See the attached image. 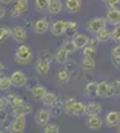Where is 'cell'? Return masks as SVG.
Masks as SVG:
<instances>
[{
  "mask_svg": "<svg viewBox=\"0 0 120 133\" xmlns=\"http://www.w3.org/2000/svg\"><path fill=\"white\" fill-rule=\"evenodd\" d=\"M111 84H112V87L115 88V91H116V93H120V79L112 80V81H111Z\"/></svg>",
  "mask_w": 120,
  "mask_h": 133,
  "instance_id": "b9f144b4",
  "label": "cell"
},
{
  "mask_svg": "<svg viewBox=\"0 0 120 133\" xmlns=\"http://www.w3.org/2000/svg\"><path fill=\"white\" fill-rule=\"evenodd\" d=\"M78 33V23L76 21H67L65 23V35L72 37Z\"/></svg>",
  "mask_w": 120,
  "mask_h": 133,
  "instance_id": "d4e9b609",
  "label": "cell"
},
{
  "mask_svg": "<svg viewBox=\"0 0 120 133\" xmlns=\"http://www.w3.org/2000/svg\"><path fill=\"white\" fill-rule=\"evenodd\" d=\"M95 37H96V40L99 41V43H104V41H108L111 39V31H108L107 28H104V29H102V31H99L95 35Z\"/></svg>",
  "mask_w": 120,
  "mask_h": 133,
  "instance_id": "484cf974",
  "label": "cell"
},
{
  "mask_svg": "<svg viewBox=\"0 0 120 133\" xmlns=\"http://www.w3.org/2000/svg\"><path fill=\"white\" fill-rule=\"evenodd\" d=\"M64 7V3L61 0H51V4L48 7V14L51 15H58L61 12V9Z\"/></svg>",
  "mask_w": 120,
  "mask_h": 133,
  "instance_id": "7402d4cb",
  "label": "cell"
},
{
  "mask_svg": "<svg viewBox=\"0 0 120 133\" xmlns=\"http://www.w3.org/2000/svg\"><path fill=\"white\" fill-rule=\"evenodd\" d=\"M51 117H52V109H49L48 107L40 108L37 109V112L35 115V123L39 127H46L47 124H49Z\"/></svg>",
  "mask_w": 120,
  "mask_h": 133,
  "instance_id": "3957f363",
  "label": "cell"
},
{
  "mask_svg": "<svg viewBox=\"0 0 120 133\" xmlns=\"http://www.w3.org/2000/svg\"><path fill=\"white\" fill-rule=\"evenodd\" d=\"M68 55H70V52L61 45V47L56 51V53H55V60H56L59 64H65V63L68 61Z\"/></svg>",
  "mask_w": 120,
  "mask_h": 133,
  "instance_id": "44dd1931",
  "label": "cell"
},
{
  "mask_svg": "<svg viewBox=\"0 0 120 133\" xmlns=\"http://www.w3.org/2000/svg\"><path fill=\"white\" fill-rule=\"evenodd\" d=\"M26 101H24V98L23 97H20V96H17L12 103H11V107H17V105H21V104H24Z\"/></svg>",
  "mask_w": 120,
  "mask_h": 133,
  "instance_id": "60d3db41",
  "label": "cell"
},
{
  "mask_svg": "<svg viewBox=\"0 0 120 133\" xmlns=\"http://www.w3.org/2000/svg\"><path fill=\"white\" fill-rule=\"evenodd\" d=\"M72 41H73V44H75V47H76V49H83L87 44H88V36L87 35H84V33H76V35H73L72 37Z\"/></svg>",
  "mask_w": 120,
  "mask_h": 133,
  "instance_id": "2e32d148",
  "label": "cell"
},
{
  "mask_svg": "<svg viewBox=\"0 0 120 133\" xmlns=\"http://www.w3.org/2000/svg\"><path fill=\"white\" fill-rule=\"evenodd\" d=\"M4 69H5V66H4V64H3V63H0V75H2V73L4 72Z\"/></svg>",
  "mask_w": 120,
  "mask_h": 133,
  "instance_id": "681fc988",
  "label": "cell"
},
{
  "mask_svg": "<svg viewBox=\"0 0 120 133\" xmlns=\"http://www.w3.org/2000/svg\"><path fill=\"white\" fill-rule=\"evenodd\" d=\"M100 2H103V3H105V2H107V0H100Z\"/></svg>",
  "mask_w": 120,
  "mask_h": 133,
  "instance_id": "f5cc1de1",
  "label": "cell"
},
{
  "mask_svg": "<svg viewBox=\"0 0 120 133\" xmlns=\"http://www.w3.org/2000/svg\"><path fill=\"white\" fill-rule=\"evenodd\" d=\"M12 83H11L9 76H0V91H8Z\"/></svg>",
  "mask_w": 120,
  "mask_h": 133,
  "instance_id": "f546056e",
  "label": "cell"
},
{
  "mask_svg": "<svg viewBox=\"0 0 120 133\" xmlns=\"http://www.w3.org/2000/svg\"><path fill=\"white\" fill-rule=\"evenodd\" d=\"M39 59H43V60H48V61H52V59H55V56H52L49 51H47V49H41V51L39 52Z\"/></svg>",
  "mask_w": 120,
  "mask_h": 133,
  "instance_id": "e575fe53",
  "label": "cell"
},
{
  "mask_svg": "<svg viewBox=\"0 0 120 133\" xmlns=\"http://www.w3.org/2000/svg\"><path fill=\"white\" fill-rule=\"evenodd\" d=\"M107 19L105 17H93L88 21V24H87V28H88V31L91 33H93V35H96L99 31L104 29L107 27Z\"/></svg>",
  "mask_w": 120,
  "mask_h": 133,
  "instance_id": "277c9868",
  "label": "cell"
},
{
  "mask_svg": "<svg viewBox=\"0 0 120 133\" xmlns=\"http://www.w3.org/2000/svg\"><path fill=\"white\" fill-rule=\"evenodd\" d=\"M83 56L84 57H90V59H95V56H96V47L85 45L83 48Z\"/></svg>",
  "mask_w": 120,
  "mask_h": 133,
  "instance_id": "1f68e13d",
  "label": "cell"
},
{
  "mask_svg": "<svg viewBox=\"0 0 120 133\" xmlns=\"http://www.w3.org/2000/svg\"><path fill=\"white\" fill-rule=\"evenodd\" d=\"M11 36H12V29H11L9 27H7V25L0 27V44L4 43Z\"/></svg>",
  "mask_w": 120,
  "mask_h": 133,
  "instance_id": "83f0119b",
  "label": "cell"
},
{
  "mask_svg": "<svg viewBox=\"0 0 120 133\" xmlns=\"http://www.w3.org/2000/svg\"><path fill=\"white\" fill-rule=\"evenodd\" d=\"M12 37L15 41L23 44L27 40V29L23 25H16L12 28Z\"/></svg>",
  "mask_w": 120,
  "mask_h": 133,
  "instance_id": "8fae6325",
  "label": "cell"
},
{
  "mask_svg": "<svg viewBox=\"0 0 120 133\" xmlns=\"http://www.w3.org/2000/svg\"><path fill=\"white\" fill-rule=\"evenodd\" d=\"M115 95L116 91L111 83H107V81L97 83V96L99 97H112Z\"/></svg>",
  "mask_w": 120,
  "mask_h": 133,
  "instance_id": "5b68a950",
  "label": "cell"
},
{
  "mask_svg": "<svg viewBox=\"0 0 120 133\" xmlns=\"http://www.w3.org/2000/svg\"><path fill=\"white\" fill-rule=\"evenodd\" d=\"M104 123L110 128H117L120 125V112L117 110H110L104 117Z\"/></svg>",
  "mask_w": 120,
  "mask_h": 133,
  "instance_id": "52a82bcc",
  "label": "cell"
},
{
  "mask_svg": "<svg viewBox=\"0 0 120 133\" xmlns=\"http://www.w3.org/2000/svg\"><path fill=\"white\" fill-rule=\"evenodd\" d=\"M0 133H4V130H3V129H0Z\"/></svg>",
  "mask_w": 120,
  "mask_h": 133,
  "instance_id": "816d5d0a",
  "label": "cell"
},
{
  "mask_svg": "<svg viewBox=\"0 0 120 133\" xmlns=\"http://www.w3.org/2000/svg\"><path fill=\"white\" fill-rule=\"evenodd\" d=\"M51 4V0H35V9L37 12H46Z\"/></svg>",
  "mask_w": 120,
  "mask_h": 133,
  "instance_id": "4316f807",
  "label": "cell"
},
{
  "mask_svg": "<svg viewBox=\"0 0 120 133\" xmlns=\"http://www.w3.org/2000/svg\"><path fill=\"white\" fill-rule=\"evenodd\" d=\"M97 43H99V41L96 40V37H93V39H88V44H87V45H91V47H95V45H96Z\"/></svg>",
  "mask_w": 120,
  "mask_h": 133,
  "instance_id": "bcb514c9",
  "label": "cell"
},
{
  "mask_svg": "<svg viewBox=\"0 0 120 133\" xmlns=\"http://www.w3.org/2000/svg\"><path fill=\"white\" fill-rule=\"evenodd\" d=\"M104 124V121L100 116H90L87 120V127L91 130H99Z\"/></svg>",
  "mask_w": 120,
  "mask_h": 133,
  "instance_id": "e0dca14e",
  "label": "cell"
},
{
  "mask_svg": "<svg viewBox=\"0 0 120 133\" xmlns=\"http://www.w3.org/2000/svg\"><path fill=\"white\" fill-rule=\"evenodd\" d=\"M35 68L37 71V73L40 75H47L51 69V61L48 60H43V59H37L35 63Z\"/></svg>",
  "mask_w": 120,
  "mask_h": 133,
  "instance_id": "ac0fdd59",
  "label": "cell"
},
{
  "mask_svg": "<svg viewBox=\"0 0 120 133\" xmlns=\"http://www.w3.org/2000/svg\"><path fill=\"white\" fill-rule=\"evenodd\" d=\"M61 109H65V107H64V101H63V100H60V98H58L56 104L52 107V116H60Z\"/></svg>",
  "mask_w": 120,
  "mask_h": 133,
  "instance_id": "4dcf8cb0",
  "label": "cell"
},
{
  "mask_svg": "<svg viewBox=\"0 0 120 133\" xmlns=\"http://www.w3.org/2000/svg\"><path fill=\"white\" fill-rule=\"evenodd\" d=\"M47 88L44 87V85H36V87H34V88H32V89H31V95H32V97H34L35 100H40V101H41V100H43V97H44L46 95H47Z\"/></svg>",
  "mask_w": 120,
  "mask_h": 133,
  "instance_id": "ffe728a7",
  "label": "cell"
},
{
  "mask_svg": "<svg viewBox=\"0 0 120 133\" xmlns=\"http://www.w3.org/2000/svg\"><path fill=\"white\" fill-rule=\"evenodd\" d=\"M58 80L60 81V83H68L70 81V77H71V75H70V71L67 69V68H64V69H60L59 72H58Z\"/></svg>",
  "mask_w": 120,
  "mask_h": 133,
  "instance_id": "f1b7e54d",
  "label": "cell"
},
{
  "mask_svg": "<svg viewBox=\"0 0 120 133\" xmlns=\"http://www.w3.org/2000/svg\"><path fill=\"white\" fill-rule=\"evenodd\" d=\"M43 133H60V127L58 124H53V123H49L44 127V130Z\"/></svg>",
  "mask_w": 120,
  "mask_h": 133,
  "instance_id": "836d02e7",
  "label": "cell"
},
{
  "mask_svg": "<svg viewBox=\"0 0 120 133\" xmlns=\"http://www.w3.org/2000/svg\"><path fill=\"white\" fill-rule=\"evenodd\" d=\"M64 107H65V112L71 116H83L85 115V104L81 101H78L73 97H68L64 101Z\"/></svg>",
  "mask_w": 120,
  "mask_h": 133,
  "instance_id": "6da1fadb",
  "label": "cell"
},
{
  "mask_svg": "<svg viewBox=\"0 0 120 133\" xmlns=\"http://www.w3.org/2000/svg\"><path fill=\"white\" fill-rule=\"evenodd\" d=\"M34 60V53H32L29 45L27 44H20L15 51V61L20 65H27Z\"/></svg>",
  "mask_w": 120,
  "mask_h": 133,
  "instance_id": "7a4b0ae2",
  "label": "cell"
},
{
  "mask_svg": "<svg viewBox=\"0 0 120 133\" xmlns=\"http://www.w3.org/2000/svg\"><path fill=\"white\" fill-rule=\"evenodd\" d=\"M103 112V107L97 101H91L90 104L85 105V115L87 116H99Z\"/></svg>",
  "mask_w": 120,
  "mask_h": 133,
  "instance_id": "5bb4252c",
  "label": "cell"
},
{
  "mask_svg": "<svg viewBox=\"0 0 120 133\" xmlns=\"http://www.w3.org/2000/svg\"><path fill=\"white\" fill-rule=\"evenodd\" d=\"M26 123V116H16L12 121V132L11 133H24Z\"/></svg>",
  "mask_w": 120,
  "mask_h": 133,
  "instance_id": "4fadbf2b",
  "label": "cell"
},
{
  "mask_svg": "<svg viewBox=\"0 0 120 133\" xmlns=\"http://www.w3.org/2000/svg\"><path fill=\"white\" fill-rule=\"evenodd\" d=\"M32 105L28 104V103H24L21 105H17V107H11V113H12L14 117L16 116H27L32 112Z\"/></svg>",
  "mask_w": 120,
  "mask_h": 133,
  "instance_id": "30bf717a",
  "label": "cell"
},
{
  "mask_svg": "<svg viewBox=\"0 0 120 133\" xmlns=\"http://www.w3.org/2000/svg\"><path fill=\"white\" fill-rule=\"evenodd\" d=\"M8 116H9V113H8V112H5V109H4V110H0V124L7 123Z\"/></svg>",
  "mask_w": 120,
  "mask_h": 133,
  "instance_id": "ab89813d",
  "label": "cell"
},
{
  "mask_svg": "<svg viewBox=\"0 0 120 133\" xmlns=\"http://www.w3.org/2000/svg\"><path fill=\"white\" fill-rule=\"evenodd\" d=\"M8 104H9V103L7 101L5 97H0V110H4V109L7 108Z\"/></svg>",
  "mask_w": 120,
  "mask_h": 133,
  "instance_id": "ee69618b",
  "label": "cell"
},
{
  "mask_svg": "<svg viewBox=\"0 0 120 133\" xmlns=\"http://www.w3.org/2000/svg\"><path fill=\"white\" fill-rule=\"evenodd\" d=\"M65 23L67 21H64V20H56V21H53V23H51V33L53 36H63L64 33H65Z\"/></svg>",
  "mask_w": 120,
  "mask_h": 133,
  "instance_id": "7c38bea8",
  "label": "cell"
},
{
  "mask_svg": "<svg viewBox=\"0 0 120 133\" xmlns=\"http://www.w3.org/2000/svg\"><path fill=\"white\" fill-rule=\"evenodd\" d=\"M28 8V0H15L12 3V9H11V16L17 17L23 12H26Z\"/></svg>",
  "mask_w": 120,
  "mask_h": 133,
  "instance_id": "ba28073f",
  "label": "cell"
},
{
  "mask_svg": "<svg viewBox=\"0 0 120 133\" xmlns=\"http://www.w3.org/2000/svg\"><path fill=\"white\" fill-rule=\"evenodd\" d=\"M111 39L116 43H120V25H116L113 28V31L111 32Z\"/></svg>",
  "mask_w": 120,
  "mask_h": 133,
  "instance_id": "8d00e7d4",
  "label": "cell"
},
{
  "mask_svg": "<svg viewBox=\"0 0 120 133\" xmlns=\"http://www.w3.org/2000/svg\"><path fill=\"white\" fill-rule=\"evenodd\" d=\"M105 19L112 25H120V8H111L108 9Z\"/></svg>",
  "mask_w": 120,
  "mask_h": 133,
  "instance_id": "9a60e30c",
  "label": "cell"
},
{
  "mask_svg": "<svg viewBox=\"0 0 120 133\" xmlns=\"http://www.w3.org/2000/svg\"><path fill=\"white\" fill-rule=\"evenodd\" d=\"M58 96L53 93V92H47V95L43 97V100H41V103L44 104V107H48V108H52L53 105L56 104V101H58Z\"/></svg>",
  "mask_w": 120,
  "mask_h": 133,
  "instance_id": "603a6c76",
  "label": "cell"
},
{
  "mask_svg": "<svg viewBox=\"0 0 120 133\" xmlns=\"http://www.w3.org/2000/svg\"><path fill=\"white\" fill-rule=\"evenodd\" d=\"M105 5L108 9H111V8H117L120 5V0H107L105 2Z\"/></svg>",
  "mask_w": 120,
  "mask_h": 133,
  "instance_id": "74e56055",
  "label": "cell"
},
{
  "mask_svg": "<svg viewBox=\"0 0 120 133\" xmlns=\"http://www.w3.org/2000/svg\"><path fill=\"white\" fill-rule=\"evenodd\" d=\"M5 15H7V11H5V8L0 5V20H2V19H3Z\"/></svg>",
  "mask_w": 120,
  "mask_h": 133,
  "instance_id": "7dc6e473",
  "label": "cell"
},
{
  "mask_svg": "<svg viewBox=\"0 0 120 133\" xmlns=\"http://www.w3.org/2000/svg\"><path fill=\"white\" fill-rule=\"evenodd\" d=\"M32 28H34V32L37 33V35H44L47 31H49L51 23H49V20L47 17H40L34 23Z\"/></svg>",
  "mask_w": 120,
  "mask_h": 133,
  "instance_id": "8992f818",
  "label": "cell"
},
{
  "mask_svg": "<svg viewBox=\"0 0 120 133\" xmlns=\"http://www.w3.org/2000/svg\"><path fill=\"white\" fill-rule=\"evenodd\" d=\"M9 79H11V83H12L14 87H26L27 85V76L21 72V71H15L11 73L9 76Z\"/></svg>",
  "mask_w": 120,
  "mask_h": 133,
  "instance_id": "9c48e42d",
  "label": "cell"
},
{
  "mask_svg": "<svg viewBox=\"0 0 120 133\" xmlns=\"http://www.w3.org/2000/svg\"><path fill=\"white\" fill-rule=\"evenodd\" d=\"M84 95L87 97H95L97 96V83L91 81L84 87Z\"/></svg>",
  "mask_w": 120,
  "mask_h": 133,
  "instance_id": "cb8c5ba5",
  "label": "cell"
},
{
  "mask_svg": "<svg viewBox=\"0 0 120 133\" xmlns=\"http://www.w3.org/2000/svg\"><path fill=\"white\" fill-rule=\"evenodd\" d=\"M81 66H83V69H87V71H92V69H95V59L84 57L83 61H81Z\"/></svg>",
  "mask_w": 120,
  "mask_h": 133,
  "instance_id": "d6a6232c",
  "label": "cell"
},
{
  "mask_svg": "<svg viewBox=\"0 0 120 133\" xmlns=\"http://www.w3.org/2000/svg\"><path fill=\"white\" fill-rule=\"evenodd\" d=\"M63 47L67 49L70 53H72V52H75V51H78V49H76V47H75V44H73V41H72V39H71V40H65V41L63 43Z\"/></svg>",
  "mask_w": 120,
  "mask_h": 133,
  "instance_id": "d590c367",
  "label": "cell"
},
{
  "mask_svg": "<svg viewBox=\"0 0 120 133\" xmlns=\"http://www.w3.org/2000/svg\"><path fill=\"white\" fill-rule=\"evenodd\" d=\"M112 64L116 68H120V59L119 57H112Z\"/></svg>",
  "mask_w": 120,
  "mask_h": 133,
  "instance_id": "f6af8a7d",
  "label": "cell"
},
{
  "mask_svg": "<svg viewBox=\"0 0 120 133\" xmlns=\"http://www.w3.org/2000/svg\"><path fill=\"white\" fill-rule=\"evenodd\" d=\"M111 55H112V57H119L120 59V43L111 49Z\"/></svg>",
  "mask_w": 120,
  "mask_h": 133,
  "instance_id": "f35d334b",
  "label": "cell"
},
{
  "mask_svg": "<svg viewBox=\"0 0 120 133\" xmlns=\"http://www.w3.org/2000/svg\"><path fill=\"white\" fill-rule=\"evenodd\" d=\"M15 0H0V4L2 5H8V4H12Z\"/></svg>",
  "mask_w": 120,
  "mask_h": 133,
  "instance_id": "c3c4849f",
  "label": "cell"
},
{
  "mask_svg": "<svg viewBox=\"0 0 120 133\" xmlns=\"http://www.w3.org/2000/svg\"><path fill=\"white\" fill-rule=\"evenodd\" d=\"M4 97L7 98V101H8V103L11 104V103H12L14 100H15V98L17 97V95H16V93H12V92H9V93H7V95H5Z\"/></svg>",
  "mask_w": 120,
  "mask_h": 133,
  "instance_id": "7bdbcfd3",
  "label": "cell"
},
{
  "mask_svg": "<svg viewBox=\"0 0 120 133\" xmlns=\"http://www.w3.org/2000/svg\"><path fill=\"white\" fill-rule=\"evenodd\" d=\"M65 9L71 14H76L81 9V0H65L64 3Z\"/></svg>",
  "mask_w": 120,
  "mask_h": 133,
  "instance_id": "d6986e66",
  "label": "cell"
},
{
  "mask_svg": "<svg viewBox=\"0 0 120 133\" xmlns=\"http://www.w3.org/2000/svg\"><path fill=\"white\" fill-rule=\"evenodd\" d=\"M117 133H120V125L117 127Z\"/></svg>",
  "mask_w": 120,
  "mask_h": 133,
  "instance_id": "f907efd6",
  "label": "cell"
}]
</instances>
